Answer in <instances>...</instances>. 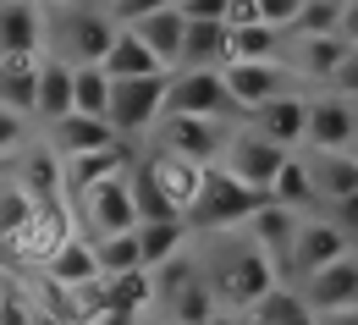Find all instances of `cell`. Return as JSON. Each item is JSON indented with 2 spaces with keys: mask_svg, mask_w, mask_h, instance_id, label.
<instances>
[{
  "mask_svg": "<svg viewBox=\"0 0 358 325\" xmlns=\"http://www.w3.org/2000/svg\"><path fill=\"white\" fill-rule=\"evenodd\" d=\"M221 89H226V99L237 105L243 122H248L259 105L309 94V89H303V78H298L287 61H259V66H237V61H226V66H221Z\"/></svg>",
  "mask_w": 358,
  "mask_h": 325,
  "instance_id": "277c9868",
  "label": "cell"
},
{
  "mask_svg": "<svg viewBox=\"0 0 358 325\" xmlns=\"http://www.w3.org/2000/svg\"><path fill=\"white\" fill-rule=\"evenodd\" d=\"M182 28H187V22L177 17V6H171V0H155V6H149V11L138 17L133 28H127V34H133L138 45H143L149 55H155V61H160V66H166V72H177Z\"/></svg>",
  "mask_w": 358,
  "mask_h": 325,
  "instance_id": "2e32d148",
  "label": "cell"
},
{
  "mask_svg": "<svg viewBox=\"0 0 358 325\" xmlns=\"http://www.w3.org/2000/svg\"><path fill=\"white\" fill-rule=\"evenodd\" d=\"M166 309H171V325H199V320H215L221 315L215 298H210V287H204V276L193 281V287H182V292H171Z\"/></svg>",
  "mask_w": 358,
  "mask_h": 325,
  "instance_id": "1f68e13d",
  "label": "cell"
},
{
  "mask_svg": "<svg viewBox=\"0 0 358 325\" xmlns=\"http://www.w3.org/2000/svg\"><path fill=\"white\" fill-rule=\"evenodd\" d=\"M303 122H309V94H298V99H275V105H259V110L248 116V127H254L265 143L287 149V154H292V143H303Z\"/></svg>",
  "mask_w": 358,
  "mask_h": 325,
  "instance_id": "d6986e66",
  "label": "cell"
},
{
  "mask_svg": "<svg viewBox=\"0 0 358 325\" xmlns=\"http://www.w3.org/2000/svg\"><path fill=\"white\" fill-rule=\"evenodd\" d=\"M34 72H39V55H17V61H0V110L34 122Z\"/></svg>",
  "mask_w": 358,
  "mask_h": 325,
  "instance_id": "4316f807",
  "label": "cell"
},
{
  "mask_svg": "<svg viewBox=\"0 0 358 325\" xmlns=\"http://www.w3.org/2000/svg\"><path fill=\"white\" fill-rule=\"evenodd\" d=\"M34 143V122H22V116H11V110H0V160H11L17 149H28Z\"/></svg>",
  "mask_w": 358,
  "mask_h": 325,
  "instance_id": "836d02e7",
  "label": "cell"
},
{
  "mask_svg": "<svg viewBox=\"0 0 358 325\" xmlns=\"http://www.w3.org/2000/svg\"><path fill=\"white\" fill-rule=\"evenodd\" d=\"M45 55V6L34 0H0V61Z\"/></svg>",
  "mask_w": 358,
  "mask_h": 325,
  "instance_id": "5bb4252c",
  "label": "cell"
},
{
  "mask_svg": "<svg viewBox=\"0 0 358 325\" xmlns=\"http://www.w3.org/2000/svg\"><path fill=\"white\" fill-rule=\"evenodd\" d=\"M336 39H342L348 50H358V0H353V6L342 0V22H336Z\"/></svg>",
  "mask_w": 358,
  "mask_h": 325,
  "instance_id": "d590c367",
  "label": "cell"
},
{
  "mask_svg": "<svg viewBox=\"0 0 358 325\" xmlns=\"http://www.w3.org/2000/svg\"><path fill=\"white\" fill-rule=\"evenodd\" d=\"M314 325H358V309H336V315H314Z\"/></svg>",
  "mask_w": 358,
  "mask_h": 325,
  "instance_id": "8d00e7d4",
  "label": "cell"
},
{
  "mask_svg": "<svg viewBox=\"0 0 358 325\" xmlns=\"http://www.w3.org/2000/svg\"><path fill=\"white\" fill-rule=\"evenodd\" d=\"M6 182L17 187L28 204H61V160H55V149H45V143L17 149Z\"/></svg>",
  "mask_w": 358,
  "mask_h": 325,
  "instance_id": "4fadbf2b",
  "label": "cell"
},
{
  "mask_svg": "<svg viewBox=\"0 0 358 325\" xmlns=\"http://www.w3.org/2000/svg\"><path fill=\"white\" fill-rule=\"evenodd\" d=\"M99 72H105L110 83H138V78H171V72H166V66H160V61H155L149 50L138 45V39L127 34V28H122V34L110 39L105 61H99Z\"/></svg>",
  "mask_w": 358,
  "mask_h": 325,
  "instance_id": "44dd1931",
  "label": "cell"
},
{
  "mask_svg": "<svg viewBox=\"0 0 358 325\" xmlns=\"http://www.w3.org/2000/svg\"><path fill=\"white\" fill-rule=\"evenodd\" d=\"M303 171H309L314 204H342V198H358V160L353 154H298Z\"/></svg>",
  "mask_w": 358,
  "mask_h": 325,
  "instance_id": "e0dca14e",
  "label": "cell"
},
{
  "mask_svg": "<svg viewBox=\"0 0 358 325\" xmlns=\"http://www.w3.org/2000/svg\"><path fill=\"white\" fill-rule=\"evenodd\" d=\"M94 270L105 281H122V276H138L143 259H138V237L122 232V237H94Z\"/></svg>",
  "mask_w": 358,
  "mask_h": 325,
  "instance_id": "83f0119b",
  "label": "cell"
},
{
  "mask_svg": "<svg viewBox=\"0 0 358 325\" xmlns=\"http://www.w3.org/2000/svg\"><path fill=\"white\" fill-rule=\"evenodd\" d=\"M199 325H243V320H231V315H215V320H199Z\"/></svg>",
  "mask_w": 358,
  "mask_h": 325,
  "instance_id": "74e56055",
  "label": "cell"
},
{
  "mask_svg": "<svg viewBox=\"0 0 358 325\" xmlns=\"http://www.w3.org/2000/svg\"><path fill=\"white\" fill-rule=\"evenodd\" d=\"M298 298H303V309L309 315H336V309H358V254L348 259H336V265H325V270H314L303 287H292Z\"/></svg>",
  "mask_w": 358,
  "mask_h": 325,
  "instance_id": "7c38bea8",
  "label": "cell"
},
{
  "mask_svg": "<svg viewBox=\"0 0 358 325\" xmlns=\"http://www.w3.org/2000/svg\"><path fill=\"white\" fill-rule=\"evenodd\" d=\"M270 204H281V210H292V215H303V210L314 204L309 171H303V160H298V154H287V166L275 171V182H270Z\"/></svg>",
  "mask_w": 358,
  "mask_h": 325,
  "instance_id": "f546056e",
  "label": "cell"
},
{
  "mask_svg": "<svg viewBox=\"0 0 358 325\" xmlns=\"http://www.w3.org/2000/svg\"><path fill=\"white\" fill-rule=\"evenodd\" d=\"M204 287H210V298H215V309H221V315L243 320V315H248L265 292L287 287V281L275 276V265H270L265 254H259L248 237L237 232L231 243H221V248H215V265H210Z\"/></svg>",
  "mask_w": 358,
  "mask_h": 325,
  "instance_id": "6da1fadb",
  "label": "cell"
},
{
  "mask_svg": "<svg viewBox=\"0 0 358 325\" xmlns=\"http://www.w3.org/2000/svg\"><path fill=\"white\" fill-rule=\"evenodd\" d=\"M122 28L110 22V11L105 6H45V55L50 61H61V66H99L105 61V50L116 39Z\"/></svg>",
  "mask_w": 358,
  "mask_h": 325,
  "instance_id": "7a4b0ae2",
  "label": "cell"
},
{
  "mask_svg": "<svg viewBox=\"0 0 358 325\" xmlns=\"http://www.w3.org/2000/svg\"><path fill=\"white\" fill-rule=\"evenodd\" d=\"M34 210H39V204H28V198H22L17 187L0 177V248H6V243H11L17 232H22L28 221H34Z\"/></svg>",
  "mask_w": 358,
  "mask_h": 325,
  "instance_id": "d6a6232c",
  "label": "cell"
},
{
  "mask_svg": "<svg viewBox=\"0 0 358 325\" xmlns=\"http://www.w3.org/2000/svg\"><path fill=\"white\" fill-rule=\"evenodd\" d=\"M160 105H166V78H138V83H110V105H105V127L116 138H143L155 133L160 122Z\"/></svg>",
  "mask_w": 358,
  "mask_h": 325,
  "instance_id": "ba28073f",
  "label": "cell"
},
{
  "mask_svg": "<svg viewBox=\"0 0 358 325\" xmlns=\"http://www.w3.org/2000/svg\"><path fill=\"white\" fill-rule=\"evenodd\" d=\"M331 94H336V99H348V105H358V50H348V55H342V66L331 72Z\"/></svg>",
  "mask_w": 358,
  "mask_h": 325,
  "instance_id": "e575fe53",
  "label": "cell"
},
{
  "mask_svg": "<svg viewBox=\"0 0 358 325\" xmlns=\"http://www.w3.org/2000/svg\"><path fill=\"white\" fill-rule=\"evenodd\" d=\"M348 254H353V237L342 232L331 215H303V221H298V237H292V254H287V276L309 281L314 270H325V265H336V259H348Z\"/></svg>",
  "mask_w": 358,
  "mask_h": 325,
  "instance_id": "9c48e42d",
  "label": "cell"
},
{
  "mask_svg": "<svg viewBox=\"0 0 358 325\" xmlns=\"http://www.w3.org/2000/svg\"><path fill=\"white\" fill-rule=\"evenodd\" d=\"M45 133H50L45 149H55L61 160H66V154H94V149H116V143H122L105 122H89V116H61V122L45 127Z\"/></svg>",
  "mask_w": 358,
  "mask_h": 325,
  "instance_id": "7402d4cb",
  "label": "cell"
},
{
  "mask_svg": "<svg viewBox=\"0 0 358 325\" xmlns=\"http://www.w3.org/2000/svg\"><path fill=\"white\" fill-rule=\"evenodd\" d=\"M55 160H61V154H55ZM133 160H138V154L127 149V143H116V149H94V154H66V160H61V204H78V198L94 193L99 182L122 177Z\"/></svg>",
  "mask_w": 358,
  "mask_h": 325,
  "instance_id": "8fae6325",
  "label": "cell"
},
{
  "mask_svg": "<svg viewBox=\"0 0 358 325\" xmlns=\"http://www.w3.org/2000/svg\"><path fill=\"white\" fill-rule=\"evenodd\" d=\"M237 122H199V116H160L155 122V154H171L182 166H199L210 171L221 160L226 138H231Z\"/></svg>",
  "mask_w": 358,
  "mask_h": 325,
  "instance_id": "5b68a950",
  "label": "cell"
},
{
  "mask_svg": "<svg viewBox=\"0 0 358 325\" xmlns=\"http://www.w3.org/2000/svg\"><path fill=\"white\" fill-rule=\"evenodd\" d=\"M292 55H287V66L303 78V89L309 83H331V72L342 66V55H348V45L342 39H292Z\"/></svg>",
  "mask_w": 358,
  "mask_h": 325,
  "instance_id": "603a6c76",
  "label": "cell"
},
{
  "mask_svg": "<svg viewBox=\"0 0 358 325\" xmlns=\"http://www.w3.org/2000/svg\"><path fill=\"white\" fill-rule=\"evenodd\" d=\"M61 116H72V66L39 55V72H34V127H55Z\"/></svg>",
  "mask_w": 358,
  "mask_h": 325,
  "instance_id": "ac0fdd59",
  "label": "cell"
},
{
  "mask_svg": "<svg viewBox=\"0 0 358 325\" xmlns=\"http://www.w3.org/2000/svg\"><path fill=\"white\" fill-rule=\"evenodd\" d=\"M298 221H303V215H292V210H281V204H265V210H254V221L243 226V237L275 265V276H281V281H287V254H292Z\"/></svg>",
  "mask_w": 358,
  "mask_h": 325,
  "instance_id": "9a60e30c",
  "label": "cell"
},
{
  "mask_svg": "<svg viewBox=\"0 0 358 325\" xmlns=\"http://www.w3.org/2000/svg\"><path fill=\"white\" fill-rule=\"evenodd\" d=\"M143 166H149V177L160 182V193L171 198V210H177V221L187 215V204H193V193H199V166H182L171 154H143Z\"/></svg>",
  "mask_w": 358,
  "mask_h": 325,
  "instance_id": "d4e9b609",
  "label": "cell"
},
{
  "mask_svg": "<svg viewBox=\"0 0 358 325\" xmlns=\"http://www.w3.org/2000/svg\"><path fill=\"white\" fill-rule=\"evenodd\" d=\"M138 237V259H143V276L171 265L177 254H187V226L182 221H149V226H133Z\"/></svg>",
  "mask_w": 358,
  "mask_h": 325,
  "instance_id": "cb8c5ba5",
  "label": "cell"
},
{
  "mask_svg": "<svg viewBox=\"0 0 358 325\" xmlns=\"http://www.w3.org/2000/svg\"><path fill=\"white\" fill-rule=\"evenodd\" d=\"M221 66H226V22H187L177 72H221Z\"/></svg>",
  "mask_w": 358,
  "mask_h": 325,
  "instance_id": "ffe728a7",
  "label": "cell"
},
{
  "mask_svg": "<svg viewBox=\"0 0 358 325\" xmlns=\"http://www.w3.org/2000/svg\"><path fill=\"white\" fill-rule=\"evenodd\" d=\"M303 143H309L314 154H353V143H358V105L336 99V94H309Z\"/></svg>",
  "mask_w": 358,
  "mask_h": 325,
  "instance_id": "30bf717a",
  "label": "cell"
},
{
  "mask_svg": "<svg viewBox=\"0 0 358 325\" xmlns=\"http://www.w3.org/2000/svg\"><path fill=\"white\" fill-rule=\"evenodd\" d=\"M105 105H110V78L99 66H78L72 72V116L105 122Z\"/></svg>",
  "mask_w": 358,
  "mask_h": 325,
  "instance_id": "f1b7e54d",
  "label": "cell"
},
{
  "mask_svg": "<svg viewBox=\"0 0 358 325\" xmlns=\"http://www.w3.org/2000/svg\"><path fill=\"white\" fill-rule=\"evenodd\" d=\"M160 116H199V122H243L237 105L226 99L221 72H171Z\"/></svg>",
  "mask_w": 358,
  "mask_h": 325,
  "instance_id": "52a82bcc",
  "label": "cell"
},
{
  "mask_svg": "<svg viewBox=\"0 0 358 325\" xmlns=\"http://www.w3.org/2000/svg\"><path fill=\"white\" fill-rule=\"evenodd\" d=\"M45 281H55V287H83V281H94L99 270H94V243L83 232L78 237H66L55 254H50V265L39 270Z\"/></svg>",
  "mask_w": 358,
  "mask_h": 325,
  "instance_id": "484cf974",
  "label": "cell"
},
{
  "mask_svg": "<svg viewBox=\"0 0 358 325\" xmlns=\"http://www.w3.org/2000/svg\"><path fill=\"white\" fill-rule=\"evenodd\" d=\"M336 22H342V0H303L287 39H336Z\"/></svg>",
  "mask_w": 358,
  "mask_h": 325,
  "instance_id": "4dcf8cb0",
  "label": "cell"
},
{
  "mask_svg": "<svg viewBox=\"0 0 358 325\" xmlns=\"http://www.w3.org/2000/svg\"><path fill=\"white\" fill-rule=\"evenodd\" d=\"M265 204H270V193H254V187L231 182L221 166H210V171H199V193H193L182 226H187V237L193 232L221 237V232H231V226H248L254 210H265Z\"/></svg>",
  "mask_w": 358,
  "mask_h": 325,
  "instance_id": "3957f363",
  "label": "cell"
},
{
  "mask_svg": "<svg viewBox=\"0 0 358 325\" xmlns=\"http://www.w3.org/2000/svg\"><path fill=\"white\" fill-rule=\"evenodd\" d=\"M215 166H221V171L231 177V182L254 187V193H270V182H275V171L287 166V149H275V143H265L259 133H254V127H248V122H237Z\"/></svg>",
  "mask_w": 358,
  "mask_h": 325,
  "instance_id": "8992f818",
  "label": "cell"
}]
</instances>
